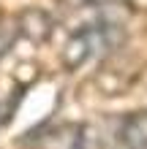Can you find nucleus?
<instances>
[{
    "label": "nucleus",
    "mask_w": 147,
    "mask_h": 149,
    "mask_svg": "<svg viewBox=\"0 0 147 149\" xmlns=\"http://www.w3.org/2000/svg\"><path fill=\"white\" fill-rule=\"evenodd\" d=\"M125 149H147V114H134L123 122Z\"/></svg>",
    "instance_id": "obj_3"
},
{
    "label": "nucleus",
    "mask_w": 147,
    "mask_h": 149,
    "mask_svg": "<svg viewBox=\"0 0 147 149\" xmlns=\"http://www.w3.org/2000/svg\"><path fill=\"white\" fill-rule=\"evenodd\" d=\"M41 149H84V136L82 127L76 125H63L49 130L41 141Z\"/></svg>",
    "instance_id": "obj_2"
},
{
    "label": "nucleus",
    "mask_w": 147,
    "mask_h": 149,
    "mask_svg": "<svg viewBox=\"0 0 147 149\" xmlns=\"http://www.w3.org/2000/svg\"><path fill=\"white\" fill-rule=\"evenodd\" d=\"M115 46V36H112V27L106 24H84L82 30H76L71 41L65 43V52H63V63L65 68H76L93 63L96 57L106 54V52Z\"/></svg>",
    "instance_id": "obj_1"
}]
</instances>
